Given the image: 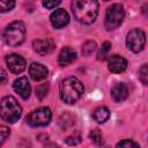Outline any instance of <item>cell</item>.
Returning <instances> with one entry per match:
<instances>
[{"label":"cell","mask_w":148,"mask_h":148,"mask_svg":"<svg viewBox=\"0 0 148 148\" xmlns=\"http://www.w3.org/2000/svg\"><path fill=\"white\" fill-rule=\"evenodd\" d=\"M98 2L95 0H75L72 2L74 17L82 24H91L98 15Z\"/></svg>","instance_id":"1"},{"label":"cell","mask_w":148,"mask_h":148,"mask_svg":"<svg viewBox=\"0 0 148 148\" xmlns=\"http://www.w3.org/2000/svg\"><path fill=\"white\" fill-rule=\"evenodd\" d=\"M83 92H84V87L82 82L74 76L64 79L59 86L60 98L67 104L76 103L82 97Z\"/></svg>","instance_id":"2"},{"label":"cell","mask_w":148,"mask_h":148,"mask_svg":"<svg viewBox=\"0 0 148 148\" xmlns=\"http://www.w3.org/2000/svg\"><path fill=\"white\" fill-rule=\"evenodd\" d=\"M0 114L2 120L13 124L20 119L22 114V108L13 96H5L1 99Z\"/></svg>","instance_id":"3"},{"label":"cell","mask_w":148,"mask_h":148,"mask_svg":"<svg viewBox=\"0 0 148 148\" xmlns=\"http://www.w3.org/2000/svg\"><path fill=\"white\" fill-rule=\"evenodd\" d=\"M25 37V25L21 21H14L3 32V40L8 46H18L23 43Z\"/></svg>","instance_id":"4"},{"label":"cell","mask_w":148,"mask_h":148,"mask_svg":"<svg viewBox=\"0 0 148 148\" xmlns=\"http://www.w3.org/2000/svg\"><path fill=\"white\" fill-rule=\"evenodd\" d=\"M125 16V10L123 5L120 3H113L111 5L106 12H105V20H104V27L108 31L116 30L123 22Z\"/></svg>","instance_id":"5"},{"label":"cell","mask_w":148,"mask_h":148,"mask_svg":"<svg viewBox=\"0 0 148 148\" xmlns=\"http://www.w3.org/2000/svg\"><path fill=\"white\" fill-rule=\"evenodd\" d=\"M52 119L51 109L47 106H42L27 116V123L32 127H42L46 126Z\"/></svg>","instance_id":"6"},{"label":"cell","mask_w":148,"mask_h":148,"mask_svg":"<svg viewBox=\"0 0 148 148\" xmlns=\"http://www.w3.org/2000/svg\"><path fill=\"white\" fill-rule=\"evenodd\" d=\"M146 44V35L141 29H133L127 34L126 37V45L127 49L132 52H140L143 50Z\"/></svg>","instance_id":"7"},{"label":"cell","mask_w":148,"mask_h":148,"mask_svg":"<svg viewBox=\"0 0 148 148\" xmlns=\"http://www.w3.org/2000/svg\"><path fill=\"white\" fill-rule=\"evenodd\" d=\"M6 64H7V67L8 69L14 73V74H20L22 73L25 67H27V62H25V59L16 53H12V54H8L6 57Z\"/></svg>","instance_id":"8"},{"label":"cell","mask_w":148,"mask_h":148,"mask_svg":"<svg viewBox=\"0 0 148 148\" xmlns=\"http://www.w3.org/2000/svg\"><path fill=\"white\" fill-rule=\"evenodd\" d=\"M50 21L52 23V25L56 28V29H61L64 28L65 25L68 24L69 22V15L68 13L65 10V9H56L51 16H50Z\"/></svg>","instance_id":"9"},{"label":"cell","mask_w":148,"mask_h":148,"mask_svg":"<svg viewBox=\"0 0 148 148\" xmlns=\"http://www.w3.org/2000/svg\"><path fill=\"white\" fill-rule=\"evenodd\" d=\"M32 46H34V50L40 56L50 54L56 49V44L51 39H36L34 40Z\"/></svg>","instance_id":"10"},{"label":"cell","mask_w":148,"mask_h":148,"mask_svg":"<svg viewBox=\"0 0 148 148\" xmlns=\"http://www.w3.org/2000/svg\"><path fill=\"white\" fill-rule=\"evenodd\" d=\"M13 88L23 99L29 98L30 92H31V87H30V83L25 76H21L18 79H16L13 83Z\"/></svg>","instance_id":"11"},{"label":"cell","mask_w":148,"mask_h":148,"mask_svg":"<svg viewBox=\"0 0 148 148\" xmlns=\"http://www.w3.org/2000/svg\"><path fill=\"white\" fill-rule=\"evenodd\" d=\"M108 67H109V71L111 73H114V74L123 73L127 68V60L125 58H123L121 56H118V54L111 56L109 58Z\"/></svg>","instance_id":"12"},{"label":"cell","mask_w":148,"mask_h":148,"mask_svg":"<svg viewBox=\"0 0 148 148\" xmlns=\"http://www.w3.org/2000/svg\"><path fill=\"white\" fill-rule=\"evenodd\" d=\"M29 74L34 81H42V80L46 79L49 71L44 65H42L39 62H32L29 66Z\"/></svg>","instance_id":"13"},{"label":"cell","mask_w":148,"mask_h":148,"mask_svg":"<svg viewBox=\"0 0 148 148\" xmlns=\"http://www.w3.org/2000/svg\"><path fill=\"white\" fill-rule=\"evenodd\" d=\"M127 96H128V89L125 83L118 82L111 88V97L113 98V101L123 102L127 98Z\"/></svg>","instance_id":"14"},{"label":"cell","mask_w":148,"mask_h":148,"mask_svg":"<svg viewBox=\"0 0 148 148\" xmlns=\"http://www.w3.org/2000/svg\"><path fill=\"white\" fill-rule=\"evenodd\" d=\"M76 59V53L71 47H62L58 56V64L60 66H68Z\"/></svg>","instance_id":"15"},{"label":"cell","mask_w":148,"mask_h":148,"mask_svg":"<svg viewBox=\"0 0 148 148\" xmlns=\"http://www.w3.org/2000/svg\"><path fill=\"white\" fill-rule=\"evenodd\" d=\"M92 118H94L97 123L103 124V123H105V121L110 118V111H109V109L105 108V106H99V108H97V109L94 111Z\"/></svg>","instance_id":"16"},{"label":"cell","mask_w":148,"mask_h":148,"mask_svg":"<svg viewBox=\"0 0 148 148\" xmlns=\"http://www.w3.org/2000/svg\"><path fill=\"white\" fill-rule=\"evenodd\" d=\"M59 125H60V127L62 130L71 128L72 126L75 125V117L73 114H71V113H64L59 118Z\"/></svg>","instance_id":"17"},{"label":"cell","mask_w":148,"mask_h":148,"mask_svg":"<svg viewBox=\"0 0 148 148\" xmlns=\"http://www.w3.org/2000/svg\"><path fill=\"white\" fill-rule=\"evenodd\" d=\"M89 139L91 140L92 143H95L97 146H99V145L103 143V135H102V133H101V131L98 128H94L92 131H90Z\"/></svg>","instance_id":"18"},{"label":"cell","mask_w":148,"mask_h":148,"mask_svg":"<svg viewBox=\"0 0 148 148\" xmlns=\"http://www.w3.org/2000/svg\"><path fill=\"white\" fill-rule=\"evenodd\" d=\"M95 50H96V43H95L94 40H87V42L82 45L81 52H82L83 56L88 57V56H90Z\"/></svg>","instance_id":"19"},{"label":"cell","mask_w":148,"mask_h":148,"mask_svg":"<svg viewBox=\"0 0 148 148\" xmlns=\"http://www.w3.org/2000/svg\"><path fill=\"white\" fill-rule=\"evenodd\" d=\"M111 50V43L110 42H104L101 46V50L98 52V60H105L109 56V52Z\"/></svg>","instance_id":"20"},{"label":"cell","mask_w":148,"mask_h":148,"mask_svg":"<svg viewBox=\"0 0 148 148\" xmlns=\"http://www.w3.org/2000/svg\"><path fill=\"white\" fill-rule=\"evenodd\" d=\"M139 79L146 86H148V64H145L139 69Z\"/></svg>","instance_id":"21"},{"label":"cell","mask_w":148,"mask_h":148,"mask_svg":"<svg viewBox=\"0 0 148 148\" xmlns=\"http://www.w3.org/2000/svg\"><path fill=\"white\" fill-rule=\"evenodd\" d=\"M47 91H49V84L47 83H42L36 88V96L39 99H43L47 95Z\"/></svg>","instance_id":"22"},{"label":"cell","mask_w":148,"mask_h":148,"mask_svg":"<svg viewBox=\"0 0 148 148\" xmlns=\"http://www.w3.org/2000/svg\"><path fill=\"white\" fill-rule=\"evenodd\" d=\"M15 2L14 1H8V0H1L0 1V12L1 13H6L9 12L14 8Z\"/></svg>","instance_id":"23"},{"label":"cell","mask_w":148,"mask_h":148,"mask_svg":"<svg viewBox=\"0 0 148 148\" xmlns=\"http://www.w3.org/2000/svg\"><path fill=\"white\" fill-rule=\"evenodd\" d=\"M117 148H140L139 145L132 140H123L117 143Z\"/></svg>","instance_id":"24"},{"label":"cell","mask_w":148,"mask_h":148,"mask_svg":"<svg viewBox=\"0 0 148 148\" xmlns=\"http://www.w3.org/2000/svg\"><path fill=\"white\" fill-rule=\"evenodd\" d=\"M65 142L69 146H76L81 142V136L79 134H72L65 139Z\"/></svg>","instance_id":"25"},{"label":"cell","mask_w":148,"mask_h":148,"mask_svg":"<svg viewBox=\"0 0 148 148\" xmlns=\"http://www.w3.org/2000/svg\"><path fill=\"white\" fill-rule=\"evenodd\" d=\"M0 132H1V145H3V142L6 141V139L9 136L10 131H9L8 127H6V126H1V127H0Z\"/></svg>","instance_id":"26"},{"label":"cell","mask_w":148,"mask_h":148,"mask_svg":"<svg viewBox=\"0 0 148 148\" xmlns=\"http://www.w3.org/2000/svg\"><path fill=\"white\" fill-rule=\"evenodd\" d=\"M60 0H54V1H49V0H46V1H43V6L45 7V8H47V9H53V8H56L57 6H59L60 5Z\"/></svg>","instance_id":"27"},{"label":"cell","mask_w":148,"mask_h":148,"mask_svg":"<svg viewBox=\"0 0 148 148\" xmlns=\"http://www.w3.org/2000/svg\"><path fill=\"white\" fill-rule=\"evenodd\" d=\"M142 13H143L145 16L148 17V2H146V3L142 6Z\"/></svg>","instance_id":"28"},{"label":"cell","mask_w":148,"mask_h":148,"mask_svg":"<svg viewBox=\"0 0 148 148\" xmlns=\"http://www.w3.org/2000/svg\"><path fill=\"white\" fill-rule=\"evenodd\" d=\"M1 76H2V81H1V82H2V83H6V77H7V76H6V72H5L3 69H1Z\"/></svg>","instance_id":"29"},{"label":"cell","mask_w":148,"mask_h":148,"mask_svg":"<svg viewBox=\"0 0 148 148\" xmlns=\"http://www.w3.org/2000/svg\"><path fill=\"white\" fill-rule=\"evenodd\" d=\"M44 148H58V146L56 143H47V145H45Z\"/></svg>","instance_id":"30"}]
</instances>
